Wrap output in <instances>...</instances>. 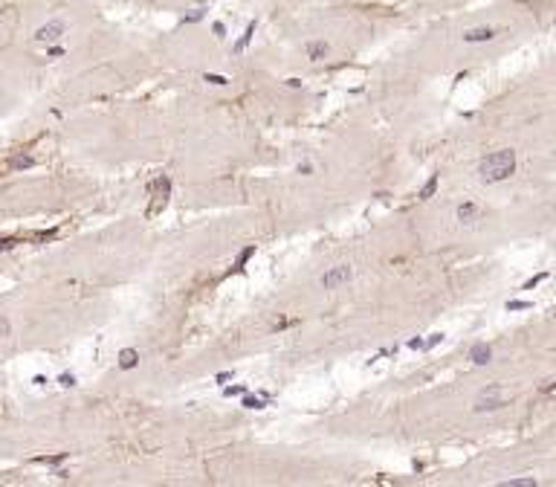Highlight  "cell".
Listing matches in <instances>:
<instances>
[{"label":"cell","mask_w":556,"mask_h":487,"mask_svg":"<svg viewBox=\"0 0 556 487\" xmlns=\"http://www.w3.org/2000/svg\"><path fill=\"white\" fill-rule=\"evenodd\" d=\"M513 171H516V151H510V148L493 151V154H487L484 160L478 162V177L484 183H501Z\"/></svg>","instance_id":"cell-1"},{"label":"cell","mask_w":556,"mask_h":487,"mask_svg":"<svg viewBox=\"0 0 556 487\" xmlns=\"http://www.w3.org/2000/svg\"><path fill=\"white\" fill-rule=\"evenodd\" d=\"M351 267L348 264H336V267H330L322 279H319V284L325 287V290H336V287H342V284H348L351 282Z\"/></svg>","instance_id":"cell-2"},{"label":"cell","mask_w":556,"mask_h":487,"mask_svg":"<svg viewBox=\"0 0 556 487\" xmlns=\"http://www.w3.org/2000/svg\"><path fill=\"white\" fill-rule=\"evenodd\" d=\"M498 406H504V397L498 386H490L487 391H481V397L475 400V412H495Z\"/></svg>","instance_id":"cell-3"},{"label":"cell","mask_w":556,"mask_h":487,"mask_svg":"<svg viewBox=\"0 0 556 487\" xmlns=\"http://www.w3.org/2000/svg\"><path fill=\"white\" fill-rule=\"evenodd\" d=\"M455 218H458L461 224H475V221L481 218V206H478L475 200H463V203H458V209H455Z\"/></svg>","instance_id":"cell-4"},{"label":"cell","mask_w":556,"mask_h":487,"mask_svg":"<svg viewBox=\"0 0 556 487\" xmlns=\"http://www.w3.org/2000/svg\"><path fill=\"white\" fill-rule=\"evenodd\" d=\"M495 38L493 26H475V29H466L463 32V44H487Z\"/></svg>","instance_id":"cell-5"},{"label":"cell","mask_w":556,"mask_h":487,"mask_svg":"<svg viewBox=\"0 0 556 487\" xmlns=\"http://www.w3.org/2000/svg\"><path fill=\"white\" fill-rule=\"evenodd\" d=\"M64 29H67V26H64V21H52V24L41 26V29L35 32V38H38V41H58V38L64 35Z\"/></svg>","instance_id":"cell-6"},{"label":"cell","mask_w":556,"mask_h":487,"mask_svg":"<svg viewBox=\"0 0 556 487\" xmlns=\"http://www.w3.org/2000/svg\"><path fill=\"white\" fill-rule=\"evenodd\" d=\"M469 359H472L475 365H487V362L493 359V351H490V345H487V342H475V345L469 348Z\"/></svg>","instance_id":"cell-7"},{"label":"cell","mask_w":556,"mask_h":487,"mask_svg":"<svg viewBox=\"0 0 556 487\" xmlns=\"http://www.w3.org/2000/svg\"><path fill=\"white\" fill-rule=\"evenodd\" d=\"M139 365V351L136 348H122L119 351V368L122 371H130V368H136Z\"/></svg>","instance_id":"cell-8"},{"label":"cell","mask_w":556,"mask_h":487,"mask_svg":"<svg viewBox=\"0 0 556 487\" xmlns=\"http://www.w3.org/2000/svg\"><path fill=\"white\" fill-rule=\"evenodd\" d=\"M304 50H307V58H310V61H322V58L328 55V50H330V47H328V41H307V47H304Z\"/></svg>","instance_id":"cell-9"},{"label":"cell","mask_w":556,"mask_h":487,"mask_svg":"<svg viewBox=\"0 0 556 487\" xmlns=\"http://www.w3.org/2000/svg\"><path fill=\"white\" fill-rule=\"evenodd\" d=\"M437 183H440V174H432V177H429V180L423 183V189L417 192V197H420V200H429V197L437 192Z\"/></svg>","instance_id":"cell-10"},{"label":"cell","mask_w":556,"mask_h":487,"mask_svg":"<svg viewBox=\"0 0 556 487\" xmlns=\"http://www.w3.org/2000/svg\"><path fill=\"white\" fill-rule=\"evenodd\" d=\"M252 256H255V244H252V247H247V250H241V256H238V261H235V267H232V270H235V273H241V270H244V264H247Z\"/></svg>","instance_id":"cell-11"},{"label":"cell","mask_w":556,"mask_h":487,"mask_svg":"<svg viewBox=\"0 0 556 487\" xmlns=\"http://www.w3.org/2000/svg\"><path fill=\"white\" fill-rule=\"evenodd\" d=\"M539 482L533 479V476H527V479H510V482H504L501 487H536Z\"/></svg>","instance_id":"cell-12"},{"label":"cell","mask_w":556,"mask_h":487,"mask_svg":"<svg viewBox=\"0 0 556 487\" xmlns=\"http://www.w3.org/2000/svg\"><path fill=\"white\" fill-rule=\"evenodd\" d=\"M252 35H255V24H249V26H247V32H244V38H241V41L235 44V52H241V50L247 47V44H249V38H252Z\"/></svg>","instance_id":"cell-13"},{"label":"cell","mask_w":556,"mask_h":487,"mask_svg":"<svg viewBox=\"0 0 556 487\" xmlns=\"http://www.w3.org/2000/svg\"><path fill=\"white\" fill-rule=\"evenodd\" d=\"M530 308H533V305H530V302H522V299H510V302H507V310H530Z\"/></svg>","instance_id":"cell-14"},{"label":"cell","mask_w":556,"mask_h":487,"mask_svg":"<svg viewBox=\"0 0 556 487\" xmlns=\"http://www.w3.org/2000/svg\"><path fill=\"white\" fill-rule=\"evenodd\" d=\"M32 165H35V160H32V157H24V154L12 160V168H32Z\"/></svg>","instance_id":"cell-15"},{"label":"cell","mask_w":556,"mask_h":487,"mask_svg":"<svg viewBox=\"0 0 556 487\" xmlns=\"http://www.w3.org/2000/svg\"><path fill=\"white\" fill-rule=\"evenodd\" d=\"M203 78H206V81H209V84H217V87H223V84H226V81H229V78H226V76H217V73H206V76H203Z\"/></svg>","instance_id":"cell-16"},{"label":"cell","mask_w":556,"mask_h":487,"mask_svg":"<svg viewBox=\"0 0 556 487\" xmlns=\"http://www.w3.org/2000/svg\"><path fill=\"white\" fill-rule=\"evenodd\" d=\"M545 279H548V273H539V276H533V279H527V282H525V290H533V287H536V284H542Z\"/></svg>","instance_id":"cell-17"},{"label":"cell","mask_w":556,"mask_h":487,"mask_svg":"<svg viewBox=\"0 0 556 487\" xmlns=\"http://www.w3.org/2000/svg\"><path fill=\"white\" fill-rule=\"evenodd\" d=\"M247 409H264V397H244Z\"/></svg>","instance_id":"cell-18"},{"label":"cell","mask_w":556,"mask_h":487,"mask_svg":"<svg viewBox=\"0 0 556 487\" xmlns=\"http://www.w3.org/2000/svg\"><path fill=\"white\" fill-rule=\"evenodd\" d=\"M408 348H411V351H426V339L414 336V339H408Z\"/></svg>","instance_id":"cell-19"},{"label":"cell","mask_w":556,"mask_h":487,"mask_svg":"<svg viewBox=\"0 0 556 487\" xmlns=\"http://www.w3.org/2000/svg\"><path fill=\"white\" fill-rule=\"evenodd\" d=\"M58 383H61L64 389H73V386H76V377H73V374H61V377H58Z\"/></svg>","instance_id":"cell-20"},{"label":"cell","mask_w":556,"mask_h":487,"mask_svg":"<svg viewBox=\"0 0 556 487\" xmlns=\"http://www.w3.org/2000/svg\"><path fill=\"white\" fill-rule=\"evenodd\" d=\"M437 342H443V333H429V339H426V351H429V348H434Z\"/></svg>","instance_id":"cell-21"},{"label":"cell","mask_w":556,"mask_h":487,"mask_svg":"<svg viewBox=\"0 0 556 487\" xmlns=\"http://www.w3.org/2000/svg\"><path fill=\"white\" fill-rule=\"evenodd\" d=\"M41 461H44V464H52V467H55V464L67 461V453H61V455H52V458H41Z\"/></svg>","instance_id":"cell-22"},{"label":"cell","mask_w":556,"mask_h":487,"mask_svg":"<svg viewBox=\"0 0 556 487\" xmlns=\"http://www.w3.org/2000/svg\"><path fill=\"white\" fill-rule=\"evenodd\" d=\"M244 391H247L244 386H226V389H223V394H226V397H232V394H244Z\"/></svg>","instance_id":"cell-23"},{"label":"cell","mask_w":556,"mask_h":487,"mask_svg":"<svg viewBox=\"0 0 556 487\" xmlns=\"http://www.w3.org/2000/svg\"><path fill=\"white\" fill-rule=\"evenodd\" d=\"M215 380H217V383H220V386H223L226 380H232V371H220V374H217Z\"/></svg>","instance_id":"cell-24"},{"label":"cell","mask_w":556,"mask_h":487,"mask_svg":"<svg viewBox=\"0 0 556 487\" xmlns=\"http://www.w3.org/2000/svg\"><path fill=\"white\" fill-rule=\"evenodd\" d=\"M32 383H35V386H44V383H47V377H44V374H35V377H32Z\"/></svg>","instance_id":"cell-25"},{"label":"cell","mask_w":556,"mask_h":487,"mask_svg":"<svg viewBox=\"0 0 556 487\" xmlns=\"http://www.w3.org/2000/svg\"><path fill=\"white\" fill-rule=\"evenodd\" d=\"M310 171H313V165H310V162H304V165H299V174H310Z\"/></svg>","instance_id":"cell-26"},{"label":"cell","mask_w":556,"mask_h":487,"mask_svg":"<svg viewBox=\"0 0 556 487\" xmlns=\"http://www.w3.org/2000/svg\"><path fill=\"white\" fill-rule=\"evenodd\" d=\"M50 55H52V58H58V55H64V50H61V47H52V50H50Z\"/></svg>","instance_id":"cell-27"}]
</instances>
